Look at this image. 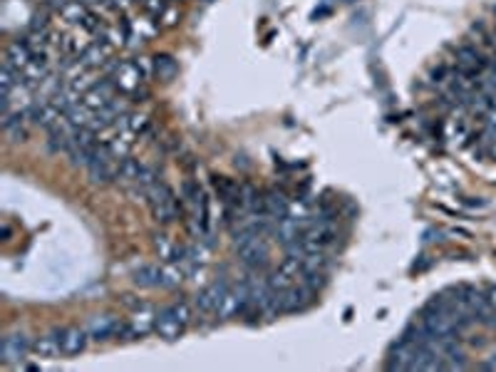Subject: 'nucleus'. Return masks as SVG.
<instances>
[{
	"label": "nucleus",
	"instance_id": "13",
	"mask_svg": "<svg viewBox=\"0 0 496 372\" xmlns=\"http://www.w3.org/2000/svg\"><path fill=\"white\" fill-rule=\"evenodd\" d=\"M415 355H417V347L412 345V342H407L405 337H400V340L392 345L390 365H387V367H390V370H410Z\"/></svg>",
	"mask_w": 496,
	"mask_h": 372
},
{
	"label": "nucleus",
	"instance_id": "14",
	"mask_svg": "<svg viewBox=\"0 0 496 372\" xmlns=\"http://www.w3.org/2000/svg\"><path fill=\"white\" fill-rule=\"evenodd\" d=\"M119 322L112 315H97L90 320L87 325V332H90L92 340H110V337H117V330H119Z\"/></svg>",
	"mask_w": 496,
	"mask_h": 372
},
{
	"label": "nucleus",
	"instance_id": "23",
	"mask_svg": "<svg viewBox=\"0 0 496 372\" xmlns=\"http://www.w3.org/2000/svg\"><path fill=\"white\" fill-rule=\"evenodd\" d=\"M152 243H154V251H157V256L162 258V261H172L174 251H177V243H174L167 233H154Z\"/></svg>",
	"mask_w": 496,
	"mask_h": 372
},
{
	"label": "nucleus",
	"instance_id": "12",
	"mask_svg": "<svg viewBox=\"0 0 496 372\" xmlns=\"http://www.w3.org/2000/svg\"><path fill=\"white\" fill-rule=\"evenodd\" d=\"M33 55H35V52L30 50V45L25 42V37H18V40H13L11 45H8L3 62H6V65H11V67H16L18 72H23L28 65H30Z\"/></svg>",
	"mask_w": 496,
	"mask_h": 372
},
{
	"label": "nucleus",
	"instance_id": "29",
	"mask_svg": "<svg viewBox=\"0 0 496 372\" xmlns=\"http://www.w3.org/2000/svg\"><path fill=\"white\" fill-rule=\"evenodd\" d=\"M486 301H489V306H491V310L496 313V286H489L486 288Z\"/></svg>",
	"mask_w": 496,
	"mask_h": 372
},
{
	"label": "nucleus",
	"instance_id": "10",
	"mask_svg": "<svg viewBox=\"0 0 496 372\" xmlns=\"http://www.w3.org/2000/svg\"><path fill=\"white\" fill-rule=\"evenodd\" d=\"M184 330H187V325H184L179 318H174L172 313H169V308H164L162 313H157V322H154V332H157L159 337H164V340H179V337L184 335Z\"/></svg>",
	"mask_w": 496,
	"mask_h": 372
},
{
	"label": "nucleus",
	"instance_id": "5",
	"mask_svg": "<svg viewBox=\"0 0 496 372\" xmlns=\"http://www.w3.org/2000/svg\"><path fill=\"white\" fill-rule=\"evenodd\" d=\"M117 97V87H114V82L112 80H100L95 87H90V90L82 95V102H85L90 110H95V112H100V110H105L107 105H110L112 100Z\"/></svg>",
	"mask_w": 496,
	"mask_h": 372
},
{
	"label": "nucleus",
	"instance_id": "22",
	"mask_svg": "<svg viewBox=\"0 0 496 372\" xmlns=\"http://www.w3.org/2000/svg\"><path fill=\"white\" fill-rule=\"evenodd\" d=\"M184 278H187V268H184L182 263L167 261V266H162V286L164 288H177Z\"/></svg>",
	"mask_w": 496,
	"mask_h": 372
},
{
	"label": "nucleus",
	"instance_id": "25",
	"mask_svg": "<svg viewBox=\"0 0 496 372\" xmlns=\"http://www.w3.org/2000/svg\"><path fill=\"white\" fill-rule=\"evenodd\" d=\"M139 6H142V11L147 13L149 18L162 21V16L169 11V0H144V3H139Z\"/></svg>",
	"mask_w": 496,
	"mask_h": 372
},
{
	"label": "nucleus",
	"instance_id": "24",
	"mask_svg": "<svg viewBox=\"0 0 496 372\" xmlns=\"http://www.w3.org/2000/svg\"><path fill=\"white\" fill-rule=\"evenodd\" d=\"M278 271L283 276H288L290 281H298L303 276V266H300V258H293V256H285L283 261L278 263Z\"/></svg>",
	"mask_w": 496,
	"mask_h": 372
},
{
	"label": "nucleus",
	"instance_id": "27",
	"mask_svg": "<svg viewBox=\"0 0 496 372\" xmlns=\"http://www.w3.org/2000/svg\"><path fill=\"white\" fill-rule=\"evenodd\" d=\"M266 281H268L271 291H276V293H283L285 288H290V286H293V281H290L288 276H283V273H281V271H273V273H268V276H266Z\"/></svg>",
	"mask_w": 496,
	"mask_h": 372
},
{
	"label": "nucleus",
	"instance_id": "6",
	"mask_svg": "<svg viewBox=\"0 0 496 372\" xmlns=\"http://www.w3.org/2000/svg\"><path fill=\"white\" fill-rule=\"evenodd\" d=\"M154 322H157V310L147 303H139L132 310V318H129V330H132V337H144L154 330Z\"/></svg>",
	"mask_w": 496,
	"mask_h": 372
},
{
	"label": "nucleus",
	"instance_id": "30",
	"mask_svg": "<svg viewBox=\"0 0 496 372\" xmlns=\"http://www.w3.org/2000/svg\"><path fill=\"white\" fill-rule=\"evenodd\" d=\"M8 238H11V226L3 223V241H8Z\"/></svg>",
	"mask_w": 496,
	"mask_h": 372
},
{
	"label": "nucleus",
	"instance_id": "28",
	"mask_svg": "<svg viewBox=\"0 0 496 372\" xmlns=\"http://www.w3.org/2000/svg\"><path fill=\"white\" fill-rule=\"evenodd\" d=\"M162 21H164L162 23L164 28H174V25H177V21H179V11H177V8H169V11L162 16Z\"/></svg>",
	"mask_w": 496,
	"mask_h": 372
},
{
	"label": "nucleus",
	"instance_id": "33",
	"mask_svg": "<svg viewBox=\"0 0 496 372\" xmlns=\"http://www.w3.org/2000/svg\"><path fill=\"white\" fill-rule=\"evenodd\" d=\"M137 3H144V0H137Z\"/></svg>",
	"mask_w": 496,
	"mask_h": 372
},
{
	"label": "nucleus",
	"instance_id": "21",
	"mask_svg": "<svg viewBox=\"0 0 496 372\" xmlns=\"http://www.w3.org/2000/svg\"><path fill=\"white\" fill-rule=\"evenodd\" d=\"M288 209H290V202L285 199L283 192H268L266 194V211L271 214L273 219H283L288 216Z\"/></svg>",
	"mask_w": 496,
	"mask_h": 372
},
{
	"label": "nucleus",
	"instance_id": "20",
	"mask_svg": "<svg viewBox=\"0 0 496 372\" xmlns=\"http://www.w3.org/2000/svg\"><path fill=\"white\" fill-rule=\"evenodd\" d=\"M152 67H154V75H157L162 82L174 80L177 72H179V65H177V60H174L172 55H157L152 60Z\"/></svg>",
	"mask_w": 496,
	"mask_h": 372
},
{
	"label": "nucleus",
	"instance_id": "11",
	"mask_svg": "<svg viewBox=\"0 0 496 372\" xmlns=\"http://www.w3.org/2000/svg\"><path fill=\"white\" fill-rule=\"evenodd\" d=\"M238 256H241V261L246 263L251 271H264V268L268 266V243H266V238H259V241H254L251 246L241 248Z\"/></svg>",
	"mask_w": 496,
	"mask_h": 372
},
{
	"label": "nucleus",
	"instance_id": "31",
	"mask_svg": "<svg viewBox=\"0 0 496 372\" xmlns=\"http://www.w3.org/2000/svg\"><path fill=\"white\" fill-rule=\"evenodd\" d=\"M80 3H85V6H100L102 0H80Z\"/></svg>",
	"mask_w": 496,
	"mask_h": 372
},
{
	"label": "nucleus",
	"instance_id": "8",
	"mask_svg": "<svg viewBox=\"0 0 496 372\" xmlns=\"http://www.w3.org/2000/svg\"><path fill=\"white\" fill-rule=\"evenodd\" d=\"M87 340H90V332L87 327H65L60 330V347H62V355H80L82 350L87 347Z\"/></svg>",
	"mask_w": 496,
	"mask_h": 372
},
{
	"label": "nucleus",
	"instance_id": "4",
	"mask_svg": "<svg viewBox=\"0 0 496 372\" xmlns=\"http://www.w3.org/2000/svg\"><path fill=\"white\" fill-rule=\"evenodd\" d=\"M28 352H33V342L23 332L6 335L3 342H0V360L3 362H20Z\"/></svg>",
	"mask_w": 496,
	"mask_h": 372
},
{
	"label": "nucleus",
	"instance_id": "1",
	"mask_svg": "<svg viewBox=\"0 0 496 372\" xmlns=\"http://www.w3.org/2000/svg\"><path fill=\"white\" fill-rule=\"evenodd\" d=\"M147 202H149V207H152L154 219H157L159 223H164V226H167V223H174L179 219V214H182V202H179L177 194H174L164 181H159L152 192H149Z\"/></svg>",
	"mask_w": 496,
	"mask_h": 372
},
{
	"label": "nucleus",
	"instance_id": "18",
	"mask_svg": "<svg viewBox=\"0 0 496 372\" xmlns=\"http://www.w3.org/2000/svg\"><path fill=\"white\" fill-rule=\"evenodd\" d=\"M134 283L142 288H159L162 286V266H154V263L139 266L134 271Z\"/></svg>",
	"mask_w": 496,
	"mask_h": 372
},
{
	"label": "nucleus",
	"instance_id": "26",
	"mask_svg": "<svg viewBox=\"0 0 496 372\" xmlns=\"http://www.w3.org/2000/svg\"><path fill=\"white\" fill-rule=\"evenodd\" d=\"M169 313H172L174 318H179V320L184 322V325H189V322L194 320V308L189 306L187 301H177L169 306Z\"/></svg>",
	"mask_w": 496,
	"mask_h": 372
},
{
	"label": "nucleus",
	"instance_id": "32",
	"mask_svg": "<svg viewBox=\"0 0 496 372\" xmlns=\"http://www.w3.org/2000/svg\"><path fill=\"white\" fill-rule=\"evenodd\" d=\"M169 3H179V0H169Z\"/></svg>",
	"mask_w": 496,
	"mask_h": 372
},
{
	"label": "nucleus",
	"instance_id": "17",
	"mask_svg": "<svg viewBox=\"0 0 496 372\" xmlns=\"http://www.w3.org/2000/svg\"><path fill=\"white\" fill-rule=\"evenodd\" d=\"M157 33H159V25L154 21H149V16L142 18V21H129V40L147 42V40H152Z\"/></svg>",
	"mask_w": 496,
	"mask_h": 372
},
{
	"label": "nucleus",
	"instance_id": "2",
	"mask_svg": "<svg viewBox=\"0 0 496 372\" xmlns=\"http://www.w3.org/2000/svg\"><path fill=\"white\" fill-rule=\"evenodd\" d=\"M144 77H147V67H144L142 62L124 60V62H117L110 80L114 82L117 92L134 95V92H139V87L144 85Z\"/></svg>",
	"mask_w": 496,
	"mask_h": 372
},
{
	"label": "nucleus",
	"instance_id": "7",
	"mask_svg": "<svg viewBox=\"0 0 496 372\" xmlns=\"http://www.w3.org/2000/svg\"><path fill=\"white\" fill-rule=\"evenodd\" d=\"M112 55H114V47H112L110 42L97 37V42H92V45L87 47L77 60H80L87 70H100L102 65H107V60H112Z\"/></svg>",
	"mask_w": 496,
	"mask_h": 372
},
{
	"label": "nucleus",
	"instance_id": "19",
	"mask_svg": "<svg viewBox=\"0 0 496 372\" xmlns=\"http://www.w3.org/2000/svg\"><path fill=\"white\" fill-rule=\"evenodd\" d=\"M87 13L90 11H87L85 3H80V0H70V3H65V6L57 11V16H60V21L67 23V25H82Z\"/></svg>",
	"mask_w": 496,
	"mask_h": 372
},
{
	"label": "nucleus",
	"instance_id": "16",
	"mask_svg": "<svg viewBox=\"0 0 496 372\" xmlns=\"http://www.w3.org/2000/svg\"><path fill=\"white\" fill-rule=\"evenodd\" d=\"M62 352L60 347V332H50V335H42L33 342V355L45 357V360H52Z\"/></svg>",
	"mask_w": 496,
	"mask_h": 372
},
{
	"label": "nucleus",
	"instance_id": "9",
	"mask_svg": "<svg viewBox=\"0 0 496 372\" xmlns=\"http://www.w3.org/2000/svg\"><path fill=\"white\" fill-rule=\"evenodd\" d=\"M310 296H313V291H310V288H305L303 283H300V286L285 288V291L281 293V310H283V313L303 310V308L308 306L310 301H313Z\"/></svg>",
	"mask_w": 496,
	"mask_h": 372
},
{
	"label": "nucleus",
	"instance_id": "15",
	"mask_svg": "<svg viewBox=\"0 0 496 372\" xmlns=\"http://www.w3.org/2000/svg\"><path fill=\"white\" fill-rule=\"evenodd\" d=\"M142 166H144L142 161L132 159V156H124V159L119 161V169H117V184L132 189V186L137 184L139 174H142Z\"/></svg>",
	"mask_w": 496,
	"mask_h": 372
},
{
	"label": "nucleus",
	"instance_id": "3",
	"mask_svg": "<svg viewBox=\"0 0 496 372\" xmlns=\"http://www.w3.org/2000/svg\"><path fill=\"white\" fill-rule=\"evenodd\" d=\"M228 288H231V286H228L226 281L211 283V286H206L203 291H199L196 301H194V308H196L201 315H216L218 306H221L223 293H226Z\"/></svg>",
	"mask_w": 496,
	"mask_h": 372
}]
</instances>
